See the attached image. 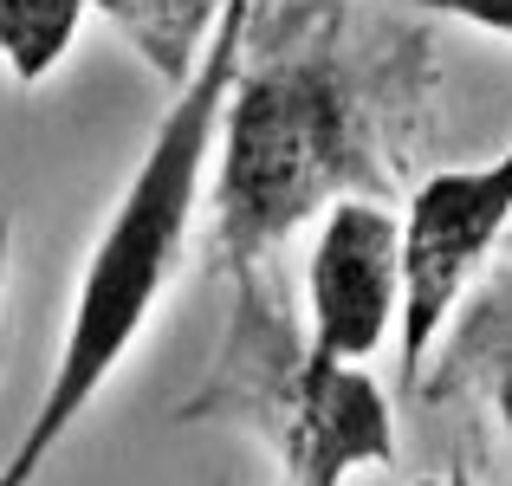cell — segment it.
I'll return each instance as SVG.
<instances>
[{
  "mask_svg": "<svg viewBox=\"0 0 512 486\" xmlns=\"http://www.w3.org/2000/svg\"><path fill=\"white\" fill-rule=\"evenodd\" d=\"M240 46H247V0H227L188 85L175 91L150 150L130 169L111 221L91 240L85 273H78V292H72V318H65L59 357H52V383L39 396V415L26 422L20 448L0 467V486H33L46 474L52 454L65 448V435L85 422V409L117 376V363L137 350V337L163 312L175 273L188 266L201 188H208L214 143H221V111L240 78Z\"/></svg>",
  "mask_w": 512,
  "mask_h": 486,
  "instance_id": "obj_1",
  "label": "cell"
},
{
  "mask_svg": "<svg viewBox=\"0 0 512 486\" xmlns=\"http://www.w3.org/2000/svg\"><path fill=\"white\" fill-rule=\"evenodd\" d=\"M214 240L234 260H260L266 247L331 208L357 162V104L338 72L305 59H273L227 91L221 143H214Z\"/></svg>",
  "mask_w": 512,
  "mask_h": 486,
  "instance_id": "obj_2",
  "label": "cell"
},
{
  "mask_svg": "<svg viewBox=\"0 0 512 486\" xmlns=\"http://www.w3.org/2000/svg\"><path fill=\"white\" fill-rule=\"evenodd\" d=\"M214 402L247 409L273 435L292 486H344L357 467L396 461V422H389L376 376L363 363L325 357L318 344L299 350L286 337V363H260V376L247 363H227V383L214 389Z\"/></svg>",
  "mask_w": 512,
  "mask_h": 486,
  "instance_id": "obj_3",
  "label": "cell"
},
{
  "mask_svg": "<svg viewBox=\"0 0 512 486\" xmlns=\"http://www.w3.org/2000/svg\"><path fill=\"white\" fill-rule=\"evenodd\" d=\"M512 227V143L487 162L467 169H435L409 195L402 214V273H409V299H402V363L409 376L448 331L461 292L474 273L493 260V247Z\"/></svg>",
  "mask_w": 512,
  "mask_h": 486,
  "instance_id": "obj_4",
  "label": "cell"
},
{
  "mask_svg": "<svg viewBox=\"0 0 512 486\" xmlns=\"http://www.w3.org/2000/svg\"><path fill=\"white\" fill-rule=\"evenodd\" d=\"M402 214L376 208L363 195H338L312 234L305 260V312H312V344L338 363H370L402 331Z\"/></svg>",
  "mask_w": 512,
  "mask_h": 486,
  "instance_id": "obj_5",
  "label": "cell"
},
{
  "mask_svg": "<svg viewBox=\"0 0 512 486\" xmlns=\"http://www.w3.org/2000/svg\"><path fill=\"white\" fill-rule=\"evenodd\" d=\"M85 26V0H0V65L13 85H46L78 46Z\"/></svg>",
  "mask_w": 512,
  "mask_h": 486,
  "instance_id": "obj_6",
  "label": "cell"
},
{
  "mask_svg": "<svg viewBox=\"0 0 512 486\" xmlns=\"http://www.w3.org/2000/svg\"><path fill=\"white\" fill-rule=\"evenodd\" d=\"M441 13H461V20L487 26V33H506L512 39V0H435Z\"/></svg>",
  "mask_w": 512,
  "mask_h": 486,
  "instance_id": "obj_7",
  "label": "cell"
},
{
  "mask_svg": "<svg viewBox=\"0 0 512 486\" xmlns=\"http://www.w3.org/2000/svg\"><path fill=\"white\" fill-rule=\"evenodd\" d=\"M7 260H13V221L0 214V299H7Z\"/></svg>",
  "mask_w": 512,
  "mask_h": 486,
  "instance_id": "obj_8",
  "label": "cell"
},
{
  "mask_svg": "<svg viewBox=\"0 0 512 486\" xmlns=\"http://www.w3.org/2000/svg\"><path fill=\"white\" fill-rule=\"evenodd\" d=\"M415 486H467V474H428V480H415Z\"/></svg>",
  "mask_w": 512,
  "mask_h": 486,
  "instance_id": "obj_9",
  "label": "cell"
}]
</instances>
